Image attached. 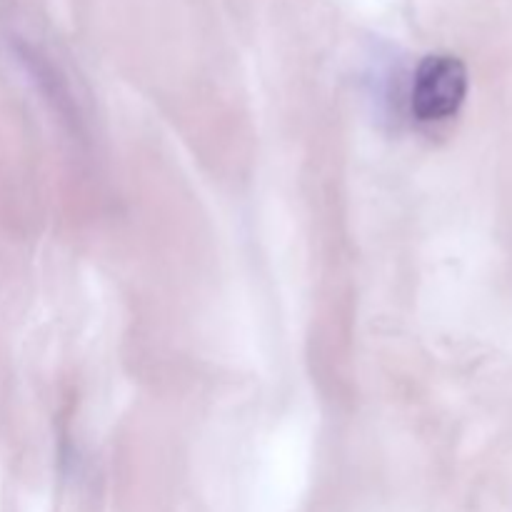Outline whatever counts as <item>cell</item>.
Masks as SVG:
<instances>
[{
	"instance_id": "cell-1",
	"label": "cell",
	"mask_w": 512,
	"mask_h": 512,
	"mask_svg": "<svg viewBox=\"0 0 512 512\" xmlns=\"http://www.w3.org/2000/svg\"><path fill=\"white\" fill-rule=\"evenodd\" d=\"M468 95V68L448 53L420 60L410 85V113L420 123H445L455 118Z\"/></svg>"
}]
</instances>
